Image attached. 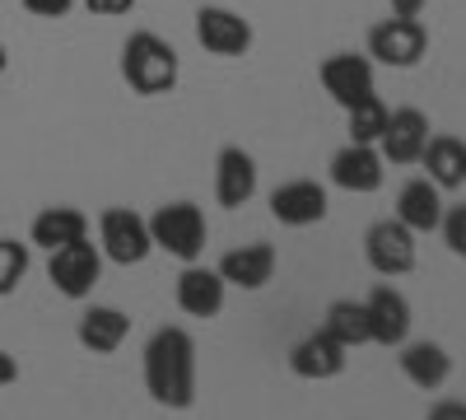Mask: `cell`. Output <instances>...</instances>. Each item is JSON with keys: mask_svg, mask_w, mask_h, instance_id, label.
Instances as JSON below:
<instances>
[{"mask_svg": "<svg viewBox=\"0 0 466 420\" xmlns=\"http://www.w3.org/2000/svg\"><path fill=\"white\" fill-rule=\"evenodd\" d=\"M397 351H401V355H397L401 374L410 378V384H415L420 393H439V388L448 384V374H452V355L439 346V341H401Z\"/></svg>", "mask_w": 466, "mask_h": 420, "instance_id": "cell-18", "label": "cell"}, {"mask_svg": "<svg viewBox=\"0 0 466 420\" xmlns=\"http://www.w3.org/2000/svg\"><path fill=\"white\" fill-rule=\"evenodd\" d=\"M47 276H52L56 294H66V299H89L94 285L103 281V252H98V243L80 239V243L56 248L52 261H47Z\"/></svg>", "mask_w": 466, "mask_h": 420, "instance_id": "cell-6", "label": "cell"}, {"mask_svg": "<svg viewBox=\"0 0 466 420\" xmlns=\"http://www.w3.org/2000/svg\"><path fill=\"white\" fill-rule=\"evenodd\" d=\"M257 197V159L243 145H224L215 159V201L224 210H238Z\"/></svg>", "mask_w": 466, "mask_h": 420, "instance_id": "cell-13", "label": "cell"}, {"mask_svg": "<svg viewBox=\"0 0 466 420\" xmlns=\"http://www.w3.org/2000/svg\"><path fill=\"white\" fill-rule=\"evenodd\" d=\"M364 257L378 276H406L415 271V234L392 215V220H378L369 224V234H364Z\"/></svg>", "mask_w": 466, "mask_h": 420, "instance_id": "cell-7", "label": "cell"}, {"mask_svg": "<svg viewBox=\"0 0 466 420\" xmlns=\"http://www.w3.org/2000/svg\"><path fill=\"white\" fill-rule=\"evenodd\" d=\"M28 276V243L19 239H0V299L15 294Z\"/></svg>", "mask_w": 466, "mask_h": 420, "instance_id": "cell-25", "label": "cell"}, {"mask_svg": "<svg viewBox=\"0 0 466 420\" xmlns=\"http://www.w3.org/2000/svg\"><path fill=\"white\" fill-rule=\"evenodd\" d=\"M89 239V215L85 210H75V206H47V210H37L33 215V229H28V243L33 248H66V243H80Z\"/></svg>", "mask_w": 466, "mask_h": 420, "instance_id": "cell-19", "label": "cell"}, {"mask_svg": "<svg viewBox=\"0 0 466 420\" xmlns=\"http://www.w3.org/2000/svg\"><path fill=\"white\" fill-rule=\"evenodd\" d=\"M145 393L168 406L187 411L197 402V341L182 327H159L145 346Z\"/></svg>", "mask_w": 466, "mask_h": 420, "instance_id": "cell-1", "label": "cell"}, {"mask_svg": "<svg viewBox=\"0 0 466 420\" xmlns=\"http://www.w3.org/2000/svg\"><path fill=\"white\" fill-rule=\"evenodd\" d=\"M424 52H430V33H424L420 19H382L369 28V61L378 66H392V70H410L424 61Z\"/></svg>", "mask_w": 466, "mask_h": 420, "instance_id": "cell-5", "label": "cell"}, {"mask_svg": "<svg viewBox=\"0 0 466 420\" xmlns=\"http://www.w3.org/2000/svg\"><path fill=\"white\" fill-rule=\"evenodd\" d=\"M127 332H131V318L122 309H112V303H94V309L80 318V346L94 351V355H112L127 341Z\"/></svg>", "mask_w": 466, "mask_h": 420, "instance_id": "cell-22", "label": "cell"}, {"mask_svg": "<svg viewBox=\"0 0 466 420\" xmlns=\"http://www.w3.org/2000/svg\"><path fill=\"white\" fill-rule=\"evenodd\" d=\"M177 52L164 43L159 33H131L122 47V80L131 85V94L140 98H159L177 85Z\"/></svg>", "mask_w": 466, "mask_h": 420, "instance_id": "cell-2", "label": "cell"}, {"mask_svg": "<svg viewBox=\"0 0 466 420\" xmlns=\"http://www.w3.org/2000/svg\"><path fill=\"white\" fill-rule=\"evenodd\" d=\"M420 164L430 169L424 178H430L439 192H457V187H466V140H457V136H430Z\"/></svg>", "mask_w": 466, "mask_h": 420, "instance_id": "cell-21", "label": "cell"}, {"mask_svg": "<svg viewBox=\"0 0 466 420\" xmlns=\"http://www.w3.org/2000/svg\"><path fill=\"white\" fill-rule=\"evenodd\" d=\"M439 234H443L448 252L466 261V206H443V220H439Z\"/></svg>", "mask_w": 466, "mask_h": 420, "instance_id": "cell-26", "label": "cell"}, {"mask_svg": "<svg viewBox=\"0 0 466 420\" xmlns=\"http://www.w3.org/2000/svg\"><path fill=\"white\" fill-rule=\"evenodd\" d=\"M10 70V52H5V43H0V75Z\"/></svg>", "mask_w": 466, "mask_h": 420, "instance_id": "cell-32", "label": "cell"}, {"mask_svg": "<svg viewBox=\"0 0 466 420\" xmlns=\"http://www.w3.org/2000/svg\"><path fill=\"white\" fill-rule=\"evenodd\" d=\"M85 10L94 19H122V15L136 10V0H85Z\"/></svg>", "mask_w": 466, "mask_h": 420, "instance_id": "cell-27", "label": "cell"}, {"mask_svg": "<svg viewBox=\"0 0 466 420\" xmlns=\"http://www.w3.org/2000/svg\"><path fill=\"white\" fill-rule=\"evenodd\" d=\"M364 313H369V341L373 346L397 351L401 341H410V303L401 290L392 285H373L364 299Z\"/></svg>", "mask_w": 466, "mask_h": 420, "instance_id": "cell-8", "label": "cell"}, {"mask_svg": "<svg viewBox=\"0 0 466 420\" xmlns=\"http://www.w3.org/2000/svg\"><path fill=\"white\" fill-rule=\"evenodd\" d=\"M430 420H466V402L443 397V402H434V406H430Z\"/></svg>", "mask_w": 466, "mask_h": 420, "instance_id": "cell-29", "label": "cell"}, {"mask_svg": "<svg viewBox=\"0 0 466 420\" xmlns=\"http://www.w3.org/2000/svg\"><path fill=\"white\" fill-rule=\"evenodd\" d=\"M224 294H228V285L219 281L215 266H197V261L182 266V276H177V309L187 318H219Z\"/></svg>", "mask_w": 466, "mask_h": 420, "instance_id": "cell-16", "label": "cell"}, {"mask_svg": "<svg viewBox=\"0 0 466 420\" xmlns=\"http://www.w3.org/2000/svg\"><path fill=\"white\" fill-rule=\"evenodd\" d=\"M424 145H430V118H424L420 108H397L392 118H387L378 155H382V164H420Z\"/></svg>", "mask_w": 466, "mask_h": 420, "instance_id": "cell-12", "label": "cell"}, {"mask_svg": "<svg viewBox=\"0 0 466 420\" xmlns=\"http://www.w3.org/2000/svg\"><path fill=\"white\" fill-rule=\"evenodd\" d=\"M215 271L233 290H261V285H270V276H276V248L270 243H243V248L224 252Z\"/></svg>", "mask_w": 466, "mask_h": 420, "instance_id": "cell-17", "label": "cell"}, {"mask_svg": "<svg viewBox=\"0 0 466 420\" xmlns=\"http://www.w3.org/2000/svg\"><path fill=\"white\" fill-rule=\"evenodd\" d=\"M197 43L210 56H243L252 47V24L224 5H201L197 10Z\"/></svg>", "mask_w": 466, "mask_h": 420, "instance_id": "cell-11", "label": "cell"}, {"mask_svg": "<svg viewBox=\"0 0 466 420\" xmlns=\"http://www.w3.org/2000/svg\"><path fill=\"white\" fill-rule=\"evenodd\" d=\"M397 220L410 229V234H434L443 220V192L430 178H410L397 192Z\"/></svg>", "mask_w": 466, "mask_h": 420, "instance_id": "cell-20", "label": "cell"}, {"mask_svg": "<svg viewBox=\"0 0 466 420\" xmlns=\"http://www.w3.org/2000/svg\"><path fill=\"white\" fill-rule=\"evenodd\" d=\"M382 155H378V145H355L350 140L345 149H336L331 155V182L340 187V192H355V197H369L382 187Z\"/></svg>", "mask_w": 466, "mask_h": 420, "instance_id": "cell-15", "label": "cell"}, {"mask_svg": "<svg viewBox=\"0 0 466 420\" xmlns=\"http://www.w3.org/2000/svg\"><path fill=\"white\" fill-rule=\"evenodd\" d=\"M420 10H424V0H392V15L401 19H420Z\"/></svg>", "mask_w": 466, "mask_h": 420, "instance_id": "cell-30", "label": "cell"}, {"mask_svg": "<svg viewBox=\"0 0 466 420\" xmlns=\"http://www.w3.org/2000/svg\"><path fill=\"white\" fill-rule=\"evenodd\" d=\"M350 364V351L340 346L336 336H327L322 327L308 332L303 341L289 346V374L294 378H308V384H327V378H340Z\"/></svg>", "mask_w": 466, "mask_h": 420, "instance_id": "cell-9", "label": "cell"}, {"mask_svg": "<svg viewBox=\"0 0 466 420\" xmlns=\"http://www.w3.org/2000/svg\"><path fill=\"white\" fill-rule=\"evenodd\" d=\"M24 10L37 15V19H61L75 10V0H24Z\"/></svg>", "mask_w": 466, "mask_h": 420, "instance_id": "cell-28", "label": "cell"}, {"mask_svg": "<svg viewBox=\"0 0 466 420\" xmlns=\"http://www.w3.org/2000/svg\"><path fill=\"white\" fill-rule=\"evenodd\" d=\"M322 332L336 336L345 351H355V346H369V313H364V299H336L327 303V318H322Z\"/></svg>", "mask_w": 466, "mask_h": 420, "instance_id": "cell-23", "label": "cell"}, {"mask_svg": "<svg viewBox=\"0 0 466 420\" xmlns=\"http://www.w3.org/2000/svg\"><path fill=\"white\" fill-rule=\"evenodd\" d=\"M149 239H154V248H164L168 257H177V261L187 266V261H197V257L206 252L210 229H206L201 206L173 201V206H159V210L149 215Z\"/></svg>", "mask_w": 466, "mask_h": 420, "instance_id": "cell-3", "label": "cell"}, {"mask_svg": "<svg viewBox=\"0 0 466 420\" xmlns=\"http://www.w3.org/2000/svg\"><path fill=\"white\" fill-rule=\"evenodd\" d=\"M387 103L378 98V94H369V98H360L355 108H345V122H350V140L355 145H378L382 140V131H387Z\"/></svg>", "mask_w": 466, "mask_h": 420, "instance_id": "cell-24", "label": "cell"}, {"mask_svg": "<svg viewBox=\"0 0 466 420\" xmlns=\"http://www.w3.org/2000/svg\"><path fill=\"white\" fill-rule=\"evenodd\" d=\"M318 80H322V89H327L340 108H355L360 98L373 94V61H369V56H355V52H336V56L322 61Z\"/></svg>", "mask_w": 466, "mask_h": 420, "instance_id": "cell-14", "label": "cell"}, {"mask_svg": "<svg viewBox=\"0 0 466 420\" xmlns=\"http://www.w3.org/2000/svg\"><path fill=\"white\" fill-rule=\"evenodd\" d=\"M98 252H103V261H116V266H140L154 252L149 220L136 215L131 206L103 210L98 215Z\"/></svg>", "mask_w": 466, "mask_h": 420, "instance_id": "cell-4", "label": "cell"}, {"mask_svg": "<svg viewBox=\"0 0 466 420\" xmlns=\"http://www.w3.org/2000/svg\"><path fill=\"white\" fill-rule=\"evenodd\" d=\"M15 378H19V364H15V355H5V351H0V388H5V384H15Z\"/></svg>", "mask_w": 466, "mask_h": 420, "instance_id": "cell-31", "label": "cell"}, {"mask_svg": "<svg viewBox=\"0 0 466 420\" xmlns=\"http://www.w3.org/2000/svg\"><path fill=\"white\" fill-rule=\"evenodd\" d=\"M270 215L289 229H308V224H322L327 220V187L313 182V178H294V182H280L270 192Z\"/></svg>", "mask_w": 466, "mask_h": 420, "instance_id": "cell-10", "label": "cell"}]
</instances>
